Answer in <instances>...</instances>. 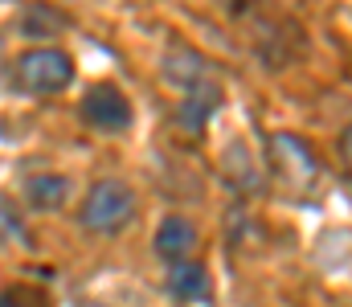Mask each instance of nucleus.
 Listing matches in <instances>:
<instances>
[{"instance_id": "nucleus-3", "label": "nucleus", "mask_w": 352, "mask_h": 307, "mask_svg": "<svg viewBox=\"0 0 352 307\" xmlns=\"http://www.w3.org/2000/svg\"><path fill=\"white\" fill-rule=\"evenodd\" d=\"M74 78V62L62 49H29L16 62V82L33 95H58Z\"/></svg>"}, {"instance_id": "nucleus-11", "label": "nucleus", "mask_w": 352, "mask_h": 307, "mask_svg": "<svg viewBox=\"0 0 352 307\" xmlns=\"http://www.w3.org/2000/svg\"><path fill=\"white\" fill-rule=\"evenodd\" d=\"M340 152H344V164H349V172H352V127L340 135Z\"/></svg>"}, {"instance_id": "nucleus-9", "label": "nucleus", "mask_w": 352, "mask_h": 307, "mask_svg": "<svg viewBox=\"0 0 352 307\" xmlns=\"http://www.w3.org/2000/svg\"><path fill=\"white\" fill-rule=\"evenodd\" d=\"M168 287H173L176 299H205V295H209V275H205L197 262H176Z\"/></svg>"}, {"instance_id": "nucleus-7", "label": "nucleus", "mask_w": 352, "mask_h": 307, "mask_svg": "<svg viewBox=\"0 0 352 307\" xmlns=\"http://www.w3.org/2000/svg\"><path fill=\"white\" fill-rule=\"evenodd\" d=\"M197 246V229L184 221V217H168L160 229H156V250L168 258V262H184V254Z\"/></svg>"}, {"instance_id": "nucleus-1", "label": "nucleus", "mask_w": 352, "mask_h": 307, "mask_svg": "<svg viewBox=\"0 0 352 307\" xmlns=\"http://www.w3.org/2000/svg\"><path fill=\"white\" fill-rule=\"evenodd\" d=\"M135 217V193L123 181H98L87 193L82 205V225L98 229V234H115Z\"/></svg>"}, {"instance_id": "nucleus-10", "label": "nucleus", "mask_w": 352, "mask_h": 307, "mask_svg": "<svg viewBox=\"0 0 352 307\" xmlns=\"http://www.w3.org/2000/svg\"><path fill=\"white\" fill-rule=\"evenodd\" d=\"M0 307H45V304L25 287H8V291H0Z\"/></svg>"}, {"instance_id": "nucleus-8", "label": "nucleus", "mask_w": 352, "mask_h": 307, "mask_svg": "<svg viewBox=\"0 0 352 307\" xmlns=\"http://www.w3.org/2000/svg\"><path fill=\"white\" fill-rule=\"evenodd\" d=\"M66 193H70V185H66V177H58V172L29 177V185H25V201L33 205V209H41V213H50V209H62Z\"/></svg>"}, {"instance_id": "nucleus-12", "label": "nucleus", "mask_w": 352, "mask_h": 307, "mask_svg": "<svg viewBox=\"0 0 352 307\" xmlns=\"http://www.w3.org/2000/svg\"><path fill=\"white\" fill-rule=\"evenodd\" d=\"M217 4H226V8H242L246 0H217Z\"/></svg>"}, {"instance_id": "nucleus-2", "label": "nucleus", "mask_w": 352, "mask_h": 307, "mask_svg": "<svg viewBox=\"0 0 352 307\" xmlns=\"http://www.w3.org/2000/svg\"><path fill=\"white\" fill-rule=\"evenodd\" d=\"M270 164H274L283 189L295 193V197H307L320 185V164L295 135H274L270 139Z\"/></svg>"}, {"instance_id": "nucleus-6", "label": "nucleus", "mask_w": 352, "mask_h": 307, "mask_svg": "<svg viewBox=\"0 0 352 307\" xmlns=\"http://www.w3.org/2000/svg\"><path fill=\"white\" fill-rule=\"evenodd\" d=\"M164 78L173 82L176 91H188V87H197L201 78H209V66H205L201 54L176 45V49H168V58H164Z\"/></svg>"}, {"instance_id": "nucleus-4", "label": "nucleus", "mask_w": 352, "mask_h": 307, "mask_svg": "<svg viewBox=\"0 0 352 307\" xmlns=\"http://www.w3.org/2000/svg\"><path fill=\"white\" fill-rule=\"evenodd\" d=\"M82 119L90 127H102V131H123L131 123V102L119 87H90L82 95Z\"/></svg>"}, {"instance_id": "nucleus-5", "label": "nucleus", "mask_w": 352, "mask_h": 307, "mask_svg": "<svg viewBox=\"0 0 352 307\" xmlns=\"http://www.w3.org/2000/svg\"><path fill=\"white\" fill-rule=\"evenodd\" d=\"M217 106H221V82H217V78L209 74V78H201L197 87H188V91H184L180 123L197 131V127H201V123H205V119H209V115H213Z\"/></svg>"}]
</instances>
